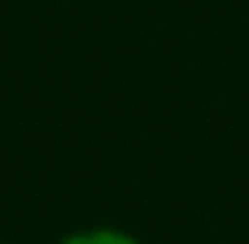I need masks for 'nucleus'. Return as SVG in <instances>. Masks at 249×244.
<instances>
[{
  "mask_svg": "<svg viewBox=\"0 0 249 244\" xmlns=\"http://www.w3.org/2000/svg\"><path fill=\"white\" fill-rule=\"evenodd\" d=\"M66 244H136V240L123 236V231H79V236H70Z\"/></svg>",
  "mask_w": 249,
  "mask_h": 244,
  "instance_id": "obj_1",
  "label": "nucleus"
}]
</instances>
